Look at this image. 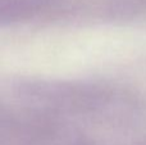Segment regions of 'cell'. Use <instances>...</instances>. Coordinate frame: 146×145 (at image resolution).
<instances>
[{"mask_svg": "<svg viewBox=\"0 0 146 145\" xmlns=\"http://www.w3.org/2000/svg\"><path fill=\"white\" fill-rule=\"evenodd\" d=\"M42 0H0V21L14 19L35 10Z\"/></svg>", "mask_w": 146, "mask_h": 145, "instance_id": "1", "label": "cell"}]
</instances>
